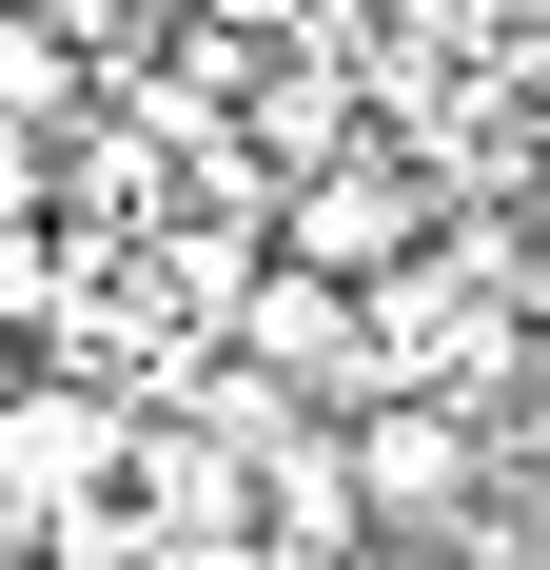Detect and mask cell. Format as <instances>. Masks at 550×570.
<instances>
[{"label": "cell", "mask_w": 550, "mask_h": 570, "mask_svg": "<svg viewBox=\"0 0 550 570\" xmlns=\"http://www.w3.org/2000/svg\"><path fill=\"white\" fill-rule=\"evenodd\" d=\"M0 570H20V551H0Z\"/></svg>", "instance_id": "5"}, {"label": "cell", "mask_w": 550, "mask_h": 570, "mask_svg": "<svg viewBox=\"0 0 550 570\" xmlns=\"http://www.w3.org/2000/svg\"><path fill=\"white\" fill-rule=\"evenodd\" d=\"M20 374H40V354H0V394H20Z\"/></svg>", "instance_id": "4"}, {"label": "cell", "mask_w": 550, "mask_h": 570, "mask_svg": "<svg viewBox=\"0 0 550 570\" xmlns=\"http://www.w3.org/2000/svg\"><path fill=\"white\" fill-rule=\"evenodd\" d=\"M118 472H138V394H118V374H20V394H0V551L20 570L79 551V531L118 512Z\"/></svg>", "instance_id": "1"}, {"label": "cell", "mask_w": 550, "mask_h": 570, "mask_svg": "<svg viewBox=\"0 0 550 570\" xmlns=\"http://www.w3.org/2000/svg\"><path fill=\"white\" fill-rule=\"evenodd\" d=\"M452 236V177L413 158V138H354V158H315V177H275V256H295V276H334V295H393L413 276V256H433Z\"/></svg>", "instance_id": "2"}, {"label": "cell", "mask_w": 550, "mask_h": 570, "mask_svg": "<svg viewBox=\"0 0 550 570\" xmlns=\"http://www.w3.org/2000/svg\"><path fill=\"white\" fill-rule=\"evenodd\" d=\"M334 453H354L374 551H452V531L511 492V433H492V413H433V394H354V413H334Z\"/></svg>", "instance_id": "3"}]
</instances>
